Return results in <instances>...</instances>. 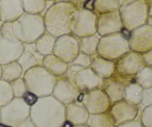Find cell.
<instances>
[{
  "mask_svg": "<svg viewBox=\"0 0 152 127\" xmlns=\"http://www.w3.org/2000/svg\"><path fill=\"white\" fill-rule=\"evenodd\" d=\"M81 95L74 80L62 76L57 77L51 95L61 104L67 106L79 101Z\"/></svg>",
  "mask_w": 152,
  "mask_h": 127,
  "instance_id": "cell-11",
  "label": "cell"
},
{
  "mask_svg": "<svg viewBox=\"0 0 152 127\" xmlns=\"http://www.w3.org/2000/svg\"><path fill=\"white\" fill-rule=\"evenodd\" d=\"M16 127H37L36 125L34 124V123L33 122V120H31V117H28L27 119H25L24 121H22L20 124L18 125Z\"/></svg>",
  "mask_w": 152,
  "mask_h": 127,
  "instance_id": "cell-35",
  "label": "cell"
},
{
  "mask_svg": "<svg viewBox=\"0 0 152 127\" xmlns=\"http://www.w3.org/2000/svg\"><path fill=\"white\" fill-rule=\"evenodd\" d=\"M120 5L119 0H94L92 10L96 14L99 15L117 10Z\"/></svg>",
  "mask_w": 152,
  "mask_h": 127,
  "instance_id": "cell-27",
  "label": "cell"
},
{
  "mask_svg": "<svg viewBox=\"0 0 152 127\" xmlns=\"http://www.w3.org/2000/svg\"><path fill=\"white\" fill-rule=\"evenodd\" d=\"M130 32L123 29L121 32L101 37L97 48V54L101 57L116 61L130 51L129 36Z\"/></svg>",
  "mask_w": 152,
  "mask_h": 127,
  "instance_id": "cell-5",
  "label": "cell"
},
{
  "mask_svg": "<svg viewBox=\"0 0 152 127\" xmlns=\"http://www.w3.org/2000/svg\"><path fill=\"white\" fill-rule=\"evenodd\" d=\"M1 25H0V36H1Z\"/></svg>",
  "mask_w": 152,
  "mask_h": 127,
  "instance_id": "cell-43",
  "label": "cell"
},
{
  "mask_svg": "<svg viewBox=\"0 0 152 127\" xmlns=\"http://www.w3.org/2000/svg\"><path fill=\"white\" fill-rule=\"evenodd\" d=\"M79 101L83 103L90 115L107 112L111 105L108 97L99 88L82 93Z\"/></svg>",
  "mask_w": 152,
  "mask_h": 127,
  "instance_id": "cell-12",
  "label": "cell"
},
{
  "mask_svg": "<svg viewBox=\"0 0 152 127\" xmlns=\"http://www.w3.org/2000/svg\"><path fill=\"white\" fill-rule=\"evenodd\" d=\"M98 56V54L94 55V56H89V55L85 54L83 53H79L77 56L71 61V62L68 63V68L65 74V77L74 80L76 74L83 68H88L91 66L92 59L95 57Z\"/></svg>",
  "mask_w": 152,
  "mask_h": 127,
  "instance_id": "cell-22",
  "label": "cell"
},
{
  "mask_svg": "<svg viewBox=\"0 0 152 127\" xmlns=\"http://www.w3.org/2000/svg\"><path fill=\"white\" fill-rule=\"evenodd\" d=\"M116 127H142V126L140 122L134 120H132V121L127 122V123H123V124L120 125V126H117Z\"/></svg>",
  "mask_w": 152,
  "mask_h": 127,
  "instance_id": "cell-34",
  "label": "cell"
},
{
  "mask_svg": "<svg viewBox=\"0 0 152 127\" xmlns=\"http://www.w3.org/2000/svg\"><path fill=\"white\" fill-rule=\"evenodd\" d=\"M80 53L79 39L69 34L57 37L55 42L53 54L66 63L71 62Z\"/></svg>",
  "mask_w": 152,
  "mask_h": 127,
  "instance_id": "cell-13",
  "label": "cell"
},
{
  "mask_svg": "<svg viewBox=\"0 0 152 127\" xmlns=\"http://www.w3.org/2000/svg\"><path fill=\"white\" fill-rule=\"evenodd\" d=\"M22 77L28 92L34 93L38 98L51 95L57 80V77L42 65L30 68L24 73Z\"/></svg>",
  "mask_w": 152,
  "mask_h": 127,
  "instance_id": "cell-4",
  "label": "cell"
},
{
  "mask_svg": "<svg viewBox=\"0 0 152 127\" xmlns=\"http://www.w3.org/2000/svg\"><path fill=\"white\" fill-rule=\"evenodd\" d=\"M142 88L135 83H131L126 86L124 99L128 101L138 104L140 103V95Z\"/></svg>",
  "mask_w": 152,
  "mask_h": 127,
  "instance_id": "cell-30",
  "label": "cell"
},
{
  "mask_svg": "<svg viewBox=\"0 0 152 127\" xmlns=\"http://www.w3.org/2000/svg\"><path fill=\"white\" fill-rule=\"evenodd\" d=\"M77 7L68 1L54 2L43 16L45 31L56 38L70 34V20Z\"/></svg>",
  "mask_w": 152,
  "mask_h": 127,
  "instance_id": "cell-2",
  "label": "cell"
},
{
  "mask_svg": "<svg viewBox=\"0 0 152 127\" xmlns=\"http://www.w3.org/2000/svg\"><path fill=\"white\" fill-rule=\"evenodd\" d=\"M129 77H132L120 75L114 72L109 78L102 80L99 88L103 91L110 102L114 104L124 99L126 85L134 83V78Z\"/></svg>",
  "mask_w": 152,
  "mask_h": 127,
  "instance_id": "cell-9",
  "label": "cell"
},
{
  "mask_svg": "<svg viewBox=\"0 0 152 127\" xmlns=\"http://www.w3.org/2000/svg\"><path fill=\"white\" fill-rule=\"evenodd\" d=\"M128 1V0H119V2H120V4H122L123 3H124L125 1Z\"/></svg>",
  "mask_w": 152,
  "mask_h": 127,
  "instance_id": "cell-40",
  "label": "cell"
},
{
  "mask_svg": "<svg viewBox=\"0 0 152 127\" xmlns=\"http://www.w3.org/2000/svg\"><path fill=\"white\" fill-rule=\"evenodd\" d=\"M89 115L81 101H77L65 106V120L71 122L74 126L86 124Z\"/></svg>",
  "mask_w": 152,
  "mask_h": 127,
  "instance_id": "cell-20",
  "label": "cell"
},
{
  "mask_svg": "<svg viewBox=\"0 0 152 127\" xmlns=\"http://www.w3.org/2000/svg\"><path fill=\"white\" fill-rule=\"evenodd\" d=\"M1 79V65H0V80Z\"/></svg>",
  "mask_w": 152,
  "mask_h": 127,
  "instance_id": "cell-42",
  "label": "cell"
},
{
  "mask_svg": "<svg viewBox=\"0 0 152 127\" xmlns=\"http://www.w3.org/2000/svg\"><path fill=\"white\" fill-rule=\"evenodd\" d=\"M124 29L132 31L143 24L145 17V5L142 0H128L118 9Z\"/></svg>",
  "mask_w": 152,
  "mask_h": 127,
  "instance_id": "cell-7",
  "label": "cell"
},
{
  "mask_svg": "<svg viewBox=\"0 0 152 127\" xmlns=\"http://www.w3.org/2000/svg\"><path fill=\"white\" fill-rule=\"evenodd\" d=\"M90 68L100 79H108L115 72V61L96 56L92 59Z\"/></svg>",
  "mask_w": 152,
  "mask_h": 127,
  "instance_id": "cell-21",
  "label": "cell"
},
{
  "mask_svg": "<svg viewBox=\"0 0 152 127\" xmlns=\"http://www.w3.org/2000/svg\"><path fill=\"white\" fill-rule=\"evenodd\" d=\"M30 117L37 127H61L65 121V106L52 95L39 98L31 107Z\"/></svg>",
  "mask_w": 152,
  "mask_h": 127,
  "instance_id": "cell-1",
  "label": "cell"
},
{
  "mask_svg": "<svg viewBox=\"0 0 152 127\" xmlns=\"http://www.w3.org/2000/svg\"><path fill=\"white\" fill-rule=\"evenodd\" d=\"M56 40V37L45 31L38 40L34 42V46L40 54L45 57L53 54Z\"/></svg>",
  "mask_w": 152,
  "mask_h": 127,
  "instance_id": "cell-24",
  "label": "cell"
},
{
  "mask_svg": "<svg viewBox=\"0 0 152 127\" xmlns=\"http://www.w3.org/2000/svg\"><path fill=\"white\" fill-rule=\"evenodd\" d=\"M13 91V97L17 98H22L28 92V87L23 77H19L10 83Z\"/></svg>",
  "mask_w": 152,
  "mask_h": 127,
  "instance_id": "cell-32",
  "label": "cell"
},
{
  "mask_svg": "<svg viewBox=\"0 0 152 127\" xmlns=\"http://www.w3.org/2000/svg\"><path fill=\"white\" fill-rule=\"evenodd\" d=\"M86 125L88 127H114L107 112L89 115Z\"/></svg>",
  "mask_w": 152,
  "mask_h": 127,
  "instance_id": "cell-28",
  "label": "cell"
},
{
  "mask_svg": "<svg viewBox=\"0 0 152 127\" xmlns=\"http://www.w3.org/2000/svg\"><path fill=\"white\" fill-rule=\"evenodd\" d=\"M1 19H0V25H1Z\"/></svg>",
  "mask_w": 152,
  "mask_h": 127,
  "instance_id": "cell-44",
  "label": "cell"
},
{
  "mask_svg": "<svg viewBox=\"0 0 152 127\" xmlns=\"http://www.w3.org/2000/svg\"><path fill=\"white\" fill-rule=\"evenodd\" d=\"M97 14L91 9L77 7L70 20V34L80 39L96 34Z\"/></svg>",
  "mask_w": 152,
  "mask_h": 127,
  "instance_id": "cell-6",
  "label": "cell"
},
{
  "mask_svg": "<svg viewBox=\"0 0 152 127\" xmlns=\"http://www.w3.org/2000/svg\"><path fill=\"white\" fill-rule=\"evenodd\" d=\"M107 113L113 126L116 127L135 120L138 114V106L123 99L111 104Z\"/></svg>",
  "mask_w": 152,
  "mask_h": 127,
  "instance_id": "cell-10",
  "label": "cell"
},
{
  "mask_svg": "<svg viewBox=\"0 0 152 127\" xmlns=\"http://www.w3.org/2000/svg\"><path fill=\"white\" fill-rule=\"evenodd\" d=\"M74 126L71 123V122H69V121H68V120H65V121L64 122L63 124L62 125V126L61 127H74Z\"/></svg>",
  "mask_w": 152,
  "mask_h": 127,
  "instance_id": "cell-37",
  "label": "cell"
},
{
  "mask_svg": "<svg viewBox=\"0 0 152 127\" xmlns=\"http://www.w3.org/2000/svg\"><path fill=\"white\" fill-rule=\"evenodd\" d=\"M42 66L56 77H60L65 75L68 68V63L52 54L45 57L42 61Z\"/></svg>",
  "mask_w": 152,
  "mask_h": 127,
  "instance_id": "cell-23",
  "label": "cell"
},
{
  "mask_svg": "<svg viewBox=\"0 0 152 127\" xmlns=\"http://www.w3.org/2000/svg\"><path fill=\"white\" fill-rule=\"evenodd\" d=\"M31 107L22 98H13L6 105L0 108L1 123L16 127L30 117Z\"/></svg>",
  "mask_w": 152,
  "mask_h": 127,
  "instance_id": "cell-8",
  "label": "cell"
},
{
  "mask_svg": "<svg viewBox=\"0 0 152 127\" xmlns=\"http://www.w3.org/2000/svg\"><path fill=\"white\" fill-rule=\"evenodd\" d=\"M25 13L41 14L45 7L46 0H21Z\"/></svg>",
  "mask_w": 152,
  "mask_h": 127,
  "instance_id": "cell-29",
  "label": "cell"
},
{
  "mask_svg": "<svg viewBox=\"0 0 152 127\" xmlns=\"http://www.w3.org/2000/svg\"><path fill=\"white\" fill-rule=\"evenodd\" d=\"M87 1L88 0H67V1L73 4L77 7H83V6Z\"/></svg>",
  "mask_w": 152,
  "mask_h": 127,
  "instance_id": "cell-36",
  "label": "cell"
},
{
  "mask_svg": "<svg viewBox=\"0 0 152 127\" xmlns=\"http://www.w3.org/2000/svg\"><path fill=\"white\" fill-rule=\"evenodd\" d=\"M24 13L21 0H0L1 22H14Z\"/></svg>",
  "mask_w": 152,
  "mask_h": 127,
  "instance_id": "cell-19",
  "label": "cell"
},
{
  "mask_svg": "<svg viewBox=\"0 0 152 127\" xmlns=\"http://www.w3.org/2000/svg\"><path fill=\"white\" fill-rule=\"evenodd\" d=\"M22 99L24 100V101H25V102L30 107H31L37 102L39 98L37 96V95H34V93H31V92H28L26 94H25V96L22 98Z\"/></svg>",
  "mask_w": 152,
  "mask_h": 127,
  "instance_id": "cell-33",
  "label": "cell"
},
{
  "mask_svg": "<svg viewBox=\"0 0 152 127\" xmlns=\"http://www.w3.org/2000/svg\"><path fill=\"white\" fill-rule=\"evenodd\" d=\"M24 51V44L16 38L0 36V65L16 61Z\"/></svg>",
  "mask_w": 152,
  "mask_h": 127,
  "instance_id": "cell-15",
  "label": "cell"
},
{
  "mask_svg": "<svg viewBox=\"0 0 152 127\" xmlns=\"http://www.w3.org/2000/svg\"><path fill=\"white\" fill-rule=\"evenodd\" d=\"M74 80L80 92L84 94L99 88L102 79L99 78L94 71L88 67L80 70L76 74Z\"/></svg>",
  "mask_w": 152,
  "mask_h": 127,
  "instance_id": "cell-17",
  "label": "cell"
},
{
  "mask_svg": "<svg viewBox=\"0 0 152 127\" xmlns=\"http://www.w3.org/2000/svg\"><path fill=\"white\" fill-rule=\"evenodd\" d=\"M0 123H1V119H0Z\"/></svg>",
  "mask_w": 152,
  "mask_h": 127,
  "instance_id": "cell-45",
  "label": "cell"
},
{
  "mask_svg": "<svg viewBox=\"0 0 152 127\" xmlns=\"http://www.w3.org/2000/svg\"><path fill=\"white\" fill-rule=\"evenodd\" d=\"M123 29V21L118 10L97 15L96 34L100 37L121 32Z\"/></svg>",
  "mask_w": 152,
  "mask_h": 127,
  "instance_id": "cell-14",
  "label": "cell"
},
{
  "mask_svg": "<svg viewBox=\"0 0 152 127\" xmlns=\"http://www.w3.org/2000/svg\"><path fill=\"white\" fill-rule=\"evenodd\" d=\"M10 26L13 37L23 44L34 43L46 31L44 19L40 14L24 13L10 22Z\"/></svg>",
  "mask_w": 152,
  "mask_h": 127,
  "instance_id": "cell-3",
  "label": "cell"
},
{
  "mask_svg": "<svg viewBox=\"0 0 152 127\" xmlns=\"http://www.w3.org/2000/svg\"><path fill=\"white\" fill-rule=\"evenodd\" d=\"M46 1H54L55 2H56V1H67V0H46Z\"/></svg>",
  "mask_w": 152,
  "mask_h": 127,
  "instance_id": "cell-39",
  "label": "cell"
},
{
  "mask_svg": "<svg viewBox=\"0 0 152 127\" xmlns=\"http://www.w3.org/2000/svg\"><path fill=\"white\" fill-rule=\"evenodd\" d=\"M45 57L40 54L34 46V43L24 44V51L17 59L20 65L23 74L30 68L37 65H42V61Z\"/></svg>",
  "mask_w": 152,
  "mask_h": 127,
  "instance_id": "cell-18",
  "label": "cell"
},
{
  "mask_svg": "<svg viewBox=\"0 0 152 127\" xmlns=\"http://www.w3.org/2000/svg\"><path fill=\"white\" fill-rule=\"evenodd\" d=\"M23 76V71L20 65L17 61L1 65V79L7 83H11L13 80L22 77Z\"/></svg>",
  "mask_w": 152,
  "mask_h": 127,
  "instance_id": "cell-26",
  "label": "cell"
},
{
  "mask_svg": "<svg viewBox=\"0 0 152 127\" xmlns=\"http://www.w3.org/2000/svg\"><path fill=\"white\" fill-rule=\"evenodd\" d=\"M74 127H88V126L85 124V125H80V126H74Z\"/></svg>",
  "mask_w": 152,
  "mask_h": 127,
  "instance_id": "cell-41",
  "label": "cell"
},
{
  "mask_svg": "<svg viewBox=\"0 0 152 127\" xmlns=\"http://www.w3.org/2000/svg\"><path fill=\"white\" fill-rule=\"evenodd\" d=\"M141 65L140 56L136 52L130 51L115 61V72L120 75L132 77L137 72Z\"/></svg>",
  "mask_w": 152,
  "mask_h": 127,
  "instance_id": "cell-16",
  "label": "cell"
},
{
  "mask_svg": "<svg viewBox=\"0 0 152 127\" xmlns=\"http://www.w3.org/2000/svg\"><path fill=\"white\" fill-rule=\"evenodd\" d=\"M13 97L10 84L3 80H0V108L10 102Z\"/></svg>",
  "mask_w": 152,
  "mask_h": 127,
  "instance_id": "cell-31",
  "label": "cell"
},
{
  "mask_svg": "<svg viewBox=\"0 0 152 127\" xmlns=\"http://www.w3.org/2000/svg\"><path fill=\"white\" fill-rule=\"evenodd\" d=\"M0 127H12V126H8V125L4 124V123H0Z\"/></svg>",
  "mask_w": 152,
  "mask_h": 127,
  "instance_id": "cell-38",
  "label": "cell"
},
{
  "mask_svg": "<svg viewBox=\"0 0 152 127\" xmlns=\"http://www.w3.org/2000/svg\"><path fill=\"white\" fill-rule=\"evenodd\" d=\"M99 37L97 34L88 36L79 39V48L80 53L94 56L97 54V48L99 42Z\"/></svg>",
  "mask_w": 152,
  "mask_h": 127,
  "instance_id": "cell-25",
  "label": "cell"
}]
</instances>
